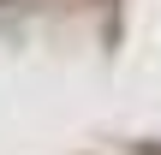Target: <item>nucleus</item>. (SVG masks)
<instances>
[]
</instances>
